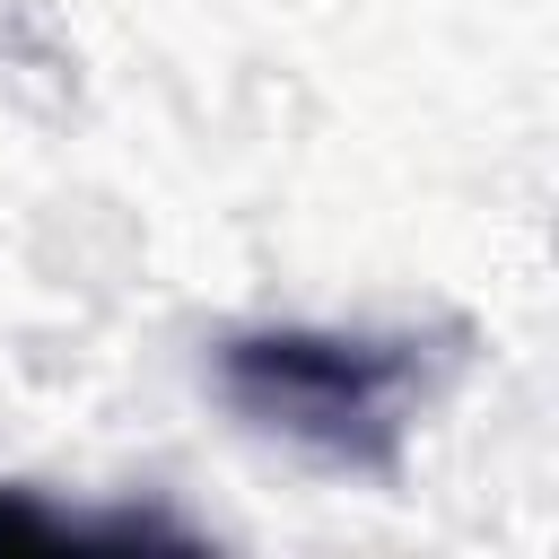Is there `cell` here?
Returning <instances> with one entry per match:
<instances>
[{
  "label": "cell",
  "instance_id": "6da1fadb",
  "mask_svg": "<svg viewBox=\"0 0 559 559\" xmlns=\"http://www.w3.org/2000/svg\"><path fill=\"white\" fill-rule=\"evenodd\" d=\"M218 393L245 428L306 445L341 472H393L402 437L428 393L419 341L384 332H323V323H262L218 341Z\"/></svg>",
  "mask_w": 559,
  "mask_h": 559
},
{
  "label": "cell",
  "instance_id": "7a4b0ae2",
  "mask_svg": "<svg viewBox=\"0 0 559 559\" xmlns=\"http://www.w3.org/2000/svg\"><path fill=\"white\" fill-rule=\"evenodd\" d=\"M0 550H87L70 507H44L35 489H0Z\"/></svg>",
  "mask_w": 559,
  "mask_h": 559
}]
</instances>
